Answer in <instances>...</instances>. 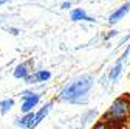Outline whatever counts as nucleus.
<instances>
[{
  "label": "nucleus",
  "mask_w": 130,
  "mask_h": 129,
  "mask_svg": "<svg viewBox=\"0 0 130 129\" xmlns=\"http://www.w3.org/2000/svg\"><path fill=\"white\" fill-rule=\"evenodd\" d=\"M32 123H34V112L29 114H23L20 118L15 120V124L23 127V129H32Z\"/></svg>",
  "instance_id": "8"
},
{
  "label": "nucleus",
  "mask_w": 130,
  "mask_h": 129,
  "mask_svg": "<svg viewBox=\"0 0 130 129\" xmlns=\"http://www.w3.org/2000/svg\"><path fill=\"white\" fill-rule=\"evenodd\" d=\"M8 31H9L11 34H14V36H17V34H19V30H17V28H9Z\"/></svg>",
  "instance_id": "14"
},
{
  "label": "nucleus",
  "mask_w": 130,
  "mask_h": 129,
  "mask_svg": "<svg viewBox=\"0 0 130 129\" xmlns=\"http://www.w3.org/2000/svg\"><path fill=\"white\" fill-rule=\"evenodd\" d=\"M93 83L94 78L91 75H82L65 86L59 92L57 98L60 101H68V103H82V100L93 87Z\"/></svg>",
  "instance_id": "1"
},
{
  "label": "nucleus",
  "mask_w": 130,
  "mask_h": 129,
  "mask_svg": "<svg viewBox=\"0 0 130 129\" xmlns=\"http://www.w3.org/2000/svg\"><path fill=\"white\" fill-rule=\"evenodd\" d=\"M128 11H130V2H125L124 5H121L118 9H115V11H113V12L108 16V23H110V25L118 23L122 17H125Z\"/></svg>",
  "instance_id": "4"
},
{
  "label": "nucleus",
  "mask_w": 130,
  "mask_h": 129,
  "mask_svg": "<svg viewBox=\"0 0 130 129\" xmlns=\"http://www.w3.org/2000/svg\"><path fill=\"white\" fill-rule=\"evenodd\" d=\"M32 76H34L36 83H46L51 78V73H50V70H37L32 73Z\"/></svg>",
  "instance_id": "10"
},
{
  "label": "nucleus",
  "mask_w": 130,
  "mask_h": 129,
  "mask_svg": "<svg viewBox=\"0 0 130 129\" xmlns=\"http://www.w3.org/2000/svg\"><path fill=\"white\" fill-rule=\"evenodd\" d=\"M122 66H124V59H119L115 66H113V69H111L110 73H108V78L111 79V81H118V79H119L121 72H122Z\"/></svg>",
  "instance_id": "9"
},
{
  "label": "nucleus",
  "mask_w": 130,
  "mask_h": 129,
  "mask_svg": "<svg viewBox=\"0 0 130 129\" xmlns=\"http://www.w3.org/2000/svg\"><path fill=\"white\" fill-rule=\"evenodd\" d=\"M130 115V100L127 96H119L111 103L108 110L104 114V121L110 123L113 127L118 126L119 123L125 121V118Z\"/></svg>",
  "instance_id": "2"
},
{
  "label": "nucleus",
  "mask_w": 130,
  "mask_h": 129,
  "mask_svg": "<svg viewBox=\"0 0 130 129\" xmlns=\"http://www.w3.org/2000/svg\"><path fill=\"white\" fill-rule=\"evenodd\" d=\"M12 75H14V78H15V79H23V81H25V79L31 75L29 62H22V64H19V66H15V69H14Z\"/></svg>",
  "instance_id": "6"
},
{
  "label": "nucleus",
  "mask_w": 130,
  "mask_h": 129,
  "mask_svg": "<svg viewBox=\"0 0 130 129\" xmlns=\"http://www.w3.org/2000/svg\"><path fill=\"white\" fill-rule=\"evenodd\" d=\"M22 106H20V110L23 114H29V112H34V109L39 101H40V95L36 93V92H31V90H25L22 92Z\"/></svg>",
  "instance_id": "3"
},
{
  "label": "nucleus",
  "mask_w": 130,
  "mask_h": 129,
  "mask_svg": "<svg viewBox=\"0 0 130 129\" xmlns=\"http://www.w3.org/2000/svg\"><path fill=\"white\" fill-rule=\"evenodd\" d=\"M51 107H53V103H46V104H43L37 112H34V123H32V129L34 127H37L43 120H45V117L50 114V110H51Z\"/></svg>",
  "instance_id": "5"
},
{
  "label": "nucleus",
  "mask_w": 130,
  "mask_h": 129,
  "mask_svg": "<svg viewBox=\"0 0 130 129\" xmlns=\"http://www.w3.org/2000/svg\"><path fill=\"white\" fill-rule=\"evenodd\" d=\"M115 34H116V31H110V34H107V36H105V39L108 41L110 37H113V36H115Z\"/></svg>",
  "instance_id": "15"
},
{
  "label": "nucleus",
  "mask_w": 130,
  "mask_h": 129,
  "mask_svg": "<svg viewBox=\"0 0 130 129\" xmlns=\"http://www.w3.org/2000/svg\"><path fill=\"white\" fill-rule=\"evenodd\" d=\"M6 2H9V0H0V5H5Z\"/></svg>",
  "instance_id": "16"
},
{
  "label": "nucleus",
  "mask_w": 130,
  "mask_h": 129,
  "mask_svg": "<svg viewBox=\"0 0 130 129\" xmlns=\"http://www.w3.org/2000/svg\"><path fill=\"white\" fill-rule=\"evenodd\" d=\"M91 129H113V126L110 124V123H107V121H104V120H101V121H98Z\"/></svg>",
  "instance_id": "12"
},
{
  "label": "nucleus",
  "mask_w": 130,
  "mask_h": 129,
  "mask_svg": "<svg viewBox=\"0 0 130 129\" xmlns=\"http://www.w3.org/2000/svg\"><path fill=\"white\" fill-rule=\"evenodd\" d=\"M70 19L73 22H80V20H85V22H94V17H90V16L82 9V8H74L70 12Z\"/></svg>",
  "instance_id": "7"
},
{
  "label": "nucleus",
  "mask_w": 130,
  "mask_h": 129,
  "mask_svg": "<svg viewBox=\"0 0 130 129\" xmlns=\"http://www.w3.org/2000/svg\"><path fill=\"white\" fill-rule=\"evenodd\" d=\"M14 107V100L12 98H6L0 101V114H8V112Z\"/></svg>",
  "instance_id": "11"
},
{
  "label": "nucleus",
  "mask_w": 130,
  "mask_h": 129,
  "mask_svg": "<svg viewBox=\"0 0 130 129\" xmlns=\"http://www.w3.org/2000/svg\"><path fill=\"white\" fill-rule=\"evenodd\" d=\"M60 6H62V9H70L71 8V2H70V0H67V2H63Z\"/></svg>",
  "instance_id": "13"
}]
</instances>
